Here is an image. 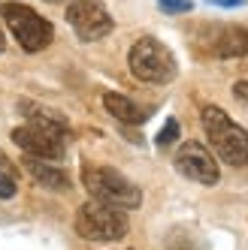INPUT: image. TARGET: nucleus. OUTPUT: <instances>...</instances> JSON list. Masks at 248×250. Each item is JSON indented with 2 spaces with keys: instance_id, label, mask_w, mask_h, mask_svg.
Returning a JSON list of instances; mask_svg holds the SVG:
<instances>
[{
  "instance_id": "1",
  "label": "nucleus",
  "mask_w": 248,
  "mask_h": 250,
  "mask_svg": "<svg viewBox=\"0 0 248 250\" xmlns=\"http://www.w3.org/2000/svg\"><path fill=\"white\" fill-rule=\"evenodd\" d=\"M203 130L212 151H215L227 166H245L248 163V130L230 118L218 105H206L203 115Z\"/></svg>"
},
{
  "instance_id": "2",
  "label": "nucleus",
  "mask_w": 248,
  "mask_h": 250,
  "mask_svg": "<svg viewBox=\"0 0 248 250\" xmlns=\"http://www.w3.org/2000/svg\"><path fill=\"white\" fill-rule=\"evenodd\" d=\"M82 184L91 193V199L106 202L112 208L133 211L143 205V190L112 166H91V163L82 166Z\"/></svg>"
},
{
  "instance_id": "3",
  "label": "nucleus",
  "mask_w": 248,
  "mask_h": 250,
  "mask_svg": "<svg viewBox=\"0 0 248 250\" xmlns=\"http://www.w3.org/2000/svg\"><path fill=\"white\" fill-rule=\"evenodd\" d=\"M127 63H130V73L146 84H170L179 76V63H175L173 51L154 37L136 40L127 55Z\"/></svg>"
},
{
  "instance_id": "4",
  "label": "nucleus",
  "mask_w": 248,
  "mask_h": 250,
  "mask_svg": "<svg viewBox=\"0 0 248 250\" xmlns=\"http://www.w3.org/2000/svg\"><path fill=\"white\" fill-rule=\"evenodd\" d=\"M0 19L6 21V27L12 30L15 42H19L27 55H37V51H43L51 37H55V30H51L49 19H43V15L37 9H30L25 3H3L0 6Z\"/></svg>"
},
{
  "instance_id": "5",
  "label": "nucleus",
  "mask_w": 248,
  "mask_h": 250,
  "mask_svg": "<svg viewBox=\"0 0 248 250\" xmlns=\"http://www.w3.org/2000/svg\"><path fill=\"white\" fill-rule=\"evenodd\" d=\"M127 214L106 202H85L76 211V232L88 241H118L127 235Z\"/></svg>"
},
{
  "instance_id": "6",
  "label": "nucleus",
  "mask_w": 248,
  "mask_h": 250,
  "mask_svg": "<svg viewBox=\"0 0 248 250\" xmlns=\"http://www.w3.org/2000/svg\"><path fill=\"white\" fill-rule=\"evenodd\" d=\"M67 24L82 42H97L115 27L109 9L100 0H70L67 6Z\"/></svg>"
},
{
  "instance_id": "7",
  "label": "nucleus",
  "mask_w": 248,
  "mask_h": 250,
  "mask_svg": "<svg viewBox=\"0 0 248 250\" xmlns=\"http://www.w3.org/2000/svg\"><path fill=\"white\" fill-rule=\"evenodd\" d=\"M175 169L185 178H191V181H197V184H206V187L218 184V178H221L215 157H212V151L206 145H200V142H185L179 148V154H175Z\"/></svg>"
},
{
  "instance_id": "8",
  "label": "nucleus",
  "mask_w": 248,
  "mask_h": 250,
  "mask_svg": "<svg viewBox=\"0 0 248 250\" xmlns=\"http://www.w3.org/2000/svg\"><path fill=\"white\" fill-rule=\"evenodd\" d=\"M12 142L25 151V157L51 160V163L64 157V145H67V139L37 127V124H22V127H15L12 130Z\"/></svg>"
},
{
  "instance_id": "9",
  "label": "nucleus",
  "mask_w": 248,
  "mask_h": 250,
  "mask_svg": "<svg viewBox=\"0 0 248 250\" xmlns=\"http://www.w3.org/2000/svg\"><path fill=\"white\" fill-rule=\"evenodd\" d=\"M209 51L215 58H242L248 55V30L245 27H221L209 42Z\"/></svg>"
},
{
  "instance_id": "10",
  "label": "nucleus",
  "mask_w": 248,
  "mask_h": 250,
  "mask_svg": "<svg viewBox=\"0 0 248 250\" xmlns=\"http://www.w3.org/2000/svg\"><path fill=\"white\" fill-rule=\"evenodd\" d=\"M19 109H22V115L27 118V124H37V127L55 133V136H61V139H70V124H67L64 115L46 109V105H37V103H30V100H25Z\"/></svg>"
},
{
  "instance_id": "11",
  "label": "nucleus",
  "mask_w": 248,
  "mask_h": 250,
  "mask_svg": "<svg viewBox=\"0 0 248 250\" xmlns=\"http://www.w3.org/2000/svg\"><path fill=\"white\" fill-rule=\"evenodd\" d=\"M25 169L37 184L49 190H70V178L64 169H58L51 160H37V157H25Z\"/></svg>"
},
{
  "instance_id": "12",
  "label": "nucleus",
  "mask_w": 248,
  "mask_h": 250,
  "mask_svg": "<svg viewBox=\"0 0 248 250\" xmlns=\"http://www.w3.org/2000/svg\"><path fill=\"white\" fill-rule=\"evenodd\" d=\"M103 105H106V112H109L115 121L130 124V127H143L146 118H149L146 109H139V105L130 97H124V94H106L103 97Z\"/></svg>"
},
{
  "instance_id": "13",
  "label": "nucleus",
  "mask_w": 248,
  "mask_h": 250,
  "mask_svg": "<svg viewBox=\"0 0 248 250\" xmlns=\"http://www.w3.org/2000/svg\"><path fill=\"white\" fill-rule=\"evenodd\" d=\"M175 139H179V121H175V118H167L164 130L157 133V139H154V145H157V148H167V145H173Z\"/></svg>"
},
{
  "instance_id": "14",
  "label": "nucleus",
  "mask_w": 248,
  "mask_h": 250,
  "mask_svg": "<svg viewBox=\"0 0 248 250\" xmlns=\"http://www.w3.org/2000/svg\"><path fill=\"white\" fill-rule=\"evenodd\" d=\"M157 6L167 15H185L194 9V0H157Z\"/></svg>"
},
{
  "instance_id": "15",
  "label": "nucleus",
  "mask_w": 248,
  "mask_h": 250,
  "mask_svg": "<svg viewBox=\"0 0 248 250\" xmlns=\"http://www.w3.org/2000/svg\"><path fill=\"white\" fill-rule=\"evenodd\" d=\"M12 196H15V178L0 175V199H12Z\"/></svg>"
},
{
  "instance_id": "16",
  "label": "nucleus",
  "mask_w": 248,
  "mask_h": 250,
  "mask_svg": "<svg viewBox=\"0 0 248 250\" xmlns=\"http://www.w3.org/2000/svg\"><path fill=\"white\" fill-rule=\"evenodd\" d=\"M0 175H15V169H12V163H9V157L0 151Z\"/></svg>"
},
{
  "instance_id": "17",
  "label": "nucleus",
  "mask_w": 248,
  "mask_h": 250,
  "mask_svg": "<svg viewBox=\"0 0 248 250\" xmlns=\"http://www.w3.org/2000/svg\"><path fill=\"white\" fill-rule=\"evenodd\" d=\"M233 94H236L239 100H245V103H248V82H236V87H233Z\"/></svg>"
},
{
  "instance_id": "18",
  "label": "nucleus",
  "mask_w": 248,
  "mask_h": 250,
  "mask_svg": "<svg viewBox=\"0 0 248 250\" xmlns=\"http://www.w3.org/2000/svg\"><path fill=\"white\" fill-rule=\"evenodd\" d=\"M209 3H215V6H242L245 0H209Z\"/></svg>"
},
{
  "instance_id": "19",
  "label": "nucleus",
  "mask_w": 248,
  "mask_h": 250,
  "mask_svg": "<svg viewBox=\"0 0 248 250\" xmlns=\"http://www.w3.org/2000/svg\"><path fill=\"white\" fill-rule=\"evenodd\" d=\"M6 48V37H3V30H0V51Z\"/></svg>"
},
{
  "instance_id": "20",
  "label": "nucleus",
  "mask_w": 248,
  "mask_h": 250,
  "mask_svg": "<svg viewBox=\"0 0 248 250\" xmlns=\"http://www.w3.org/2000/svg\"><path fill=\"white\" fill-rule=\"evenodd\" d=\"M49 3H58V0H49Z\"/></svg>"
}]
</instances>
